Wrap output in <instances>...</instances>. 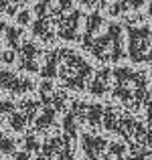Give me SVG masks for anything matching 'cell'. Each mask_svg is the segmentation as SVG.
Wrapping results in <instances>:
<instances>
[{
  "instance_id": "cell-1",
  "label": "cell",
  "mask_w": 152,
  "mask_h": 160,
  "mask_svg": "<svg viewBox=\"0 0 152 160\" xmlns=\"http://www.w3.org/2000/svg\"><path fill=\"white\" fill-rule=\"evenodd\" d=\"M81 45L101 63H120L124 59V28L120 22H108L105 32L94 39H81Z\"/></svg>"
},
{
  "instance_id": "cell-2",
  "label": "cell",
  "mask_w": 152,
  "mask_h": 160,
  "mask_svg": "<svg viewBox=\"0 0 152 160\" xmlns=\"http://www.w3.org/2000/svg\"><path fill=\"white\" fill-rule=\"evenodd\" d=\"M59 67H61L59 77H61L63 85L69 87V89H83L85 83H89L91 65L77 51L61 49V65Z\"/></svg>"
},
{
  "instance_id": "cell-3",
  "label": "cell",
  "mask_w": 152,
  "mask_h": 160,
  "mask_svg": "<svg viewBox=\"0 0 152 160\" xmlns=\"http://www.w3.org/2000/svg\"><path fill=\"white\" fill-rule=\"evenodd\" d=\"M128 57L134 63H144L146 53L152 47V27L144 22H128Z\"/></svg>"
},
{
  "instance_id": "cell-4",
  "label": "cell",
  "mask_w": 152,
  "mask_h": 160,
  "mask_svg": "<svg viewBox=\"0 0 152 160\" xmlns=\"http://www.w3.org/2000/svg\"><path fill=\"white\" fill-rule=\"evenodd\" d=\"M83 20V12L81 10H69L63 12L61 18L57 22V37L63 41H77L79 39V27Z\"/></svg>"
},
{
  "instance_id": "cell-5",
  "label": "cell",
  "mask_w": 152,
  "mask_h": 160,
  "mask_svg": "<svg viewBox=\"0 0 152 160\" xmlns=\"http://www.w3.org/2000/svg\"><path fill=\"white\" fill-rule=\"evenodd\" d=\"M41 49L37 47L33 41H27V43L20 45V51H18V63L24 71H31V73H39L41 71Z\"/></svg>"
},
{
  "instance_id": "cell-6",
  "label": "cell",
  "mask_w": 152,
  "mask_h": 160,
  "mask_svg": "<svg viewBox=\"0 0 152 160\" xmlns=\"http://www.w3.org/2000/svg\"><path fill=\"white\" fill-rule=\"evenodd\" d=\"M33 81L23 75H16L8 69H0V89H8L12 93H27L33 89Z\"/></svg>"
},
{
  "instance_id": "cell-7",
  "label": "cell",
  "mask_w": 152,
  "mask_h": 160,
  "mask_svg": "<svg viewBox=\"0 0 152 160\" xmlns=\"http://www.w3.org/2000/svg\"><path fill=\"white\" fill-rule=\"evenodd\" d=\"M59 22V16L55 14V12H51L49 16H37V20L31 24V31L33 35L37 37V39L45 41V43H51V41L55 39V27H57Z\"/></svg>"
},
{
  "instance_id": "cell-8",
  "label": "cell",
  "mask_w": 152,
  "mask_h": 160,
  "mask_svg": "<svg viewBox=\"0 0 152 160\" xmlns=\"http://www.w3.org/2000/svg\"><path fill=\"white\" fill-rule=\"evenodd\" d=\"M59 65H61V49H51L45 53L43 65H41V77L53 79L55 75H59Z\"/></svg>"
},
{
  "instance_id": "cell-9",
  "label": "cell",
  "mask_w": 152,
  "mask_h": 160,
  "mask_svg": "<svg viewBox=\"0 0 152 160\" xmlns=\"http://www.w3.org/2000/svg\"><path fill=\"white\" fill-rule=\"evenodd\" d=\"M109 77H112V69H108V67H101L99 71H95L94 79L89 81V93L104 95L109 89Z\"/></svg>"
},
{
  "instance_id": "cell-10",
  "label": "cell",
  "mask_w": 152,
  "mask_h": 160,
  "mask_svg": "<svg viewBox=\"0 0 152 160\" xmlns=\"http://www.w3.org/2000/svg\"><path fill=\"white\" fill-rule=\"evenodd\" d=\"M144 2H148V0H114V2L108 4V14L109 16L126 14V12L138 10V8H140Z\"/></svg>"
},
{
  "instance_id": "cell-11",
  "label": "cell",
  "mask_w": 152,
  "mask_h": 160,
  "mask_svg": "<svg viewBox=\"0 0 152 160\" xmlns=\"http://www.w3.org/2000/svg\"><path fill=\"white\" fill-rule=\"evenodd\" d=\"M104 24H105V18L99 14V12H91V14H87V18H85V31H83L81 39H94V37H98L99 31L104 28Z\"/></svg>"
},
{
  "instance_id": "cell-12",
  "label": "cell",
  "mask_w": 152,
  "mask_h": 160,
  "mask_svg": "<svg viewBox=\"0 0 152 160\" xmlns=\"http://www.w3.org/2000/svg\"><path fill=\"white\" fill-rule=\"evenodd\" d=\"M4 39H6V45L10 49L20 47V43H23V28L6 27V31H4Z\"/></svg>"
},
{
  "instance_id": "cell-13",
  "label": "cell",
  "mask_w": 152,
  "mask_h": 160,
  "mask_svg": "<svg viewBox=\"0 0 152 160\" xmlns=\"http://www.w3.org/2000/svg\"><path fill=\"white\" fill-rule=\"evenodd\" d=\"M55 8V2L53 0H39L35 4V14L37 16H49Z\"/></svg>"
},
{
  "instance_id": "cell-14",
  "label": "cell",
  "mask_w": 152,
  "mask_h": 160,
  "mask_svg": "<svg viewBox=\"0 0 152 160\" xmlns=\"http://www.w3.org/2000/svg\"><path fill=\"white\" fill-rule=\"evenodd\" d=\"M14 16H16V22H18L20 27H27V24L31 22V12L28 10H18Z\"/></svg>"
},
{
  "instance_id": "cell-15",
  "label": "cell",
  "mask_w": 152,
  "mask_h": 160,
  "mask_svg": "<svg viewBox=\"0 0 152 160\" xmlns=\"http://www.w3.org/2000/svg\"><path fill=\"white\" fill-rule=\"evenodd\" d=\"M73 2L75 0H57V10L59 12H69V10H73Z\"/></svg>"
},
{
  "instance_id": "cell-16",
  "label": "cell",
  "mask_w": 152,
  "mask_h": 160,
  "mask_svg": "<svg viewBox=\"0 0 152 160\" xmlns=\"http://www.w3.org/2000/svg\"><path fill=\"white\" fill-rule=\"evenodd\" d=\"M2 61H4V63H8V65L16 61V53H14V49H8V51H4V53H2Z\"/></svg>"
},
{
  "instance_id": "cell-17",
  "label": "cell",
  "mask_w": 152,
  "mask_h": 160,
  "mask_svg": "<svg viewBox=\"0 0 152 160\" xmlns=\"http://www.w3.org/2000/svg\"><path fill=\"white\" fill-rule=\"evenodd\" d=\"M79 4H81L83 8H94L95 4H98V0H77Z\"/></svg>"
},
{
  "instance_id": "cell-18",
  "label": "cell",
  "mask_w": 152,
  "mask_h": 160,
  "mask_svg": "<svg viewBox=\"0 0 152 160\" xmlns=\"http://www.w3.org/2000/svg\"><path fill=\"white\" fill-rule=\"evenodd\" d=\"M14 4H28V2H35V0H12Z\"/></svg>"
},
{
  "instance_id": "cell-19",
  "label": "cell",
  "mask_w": 152,
  "mask_h": 160,
  "mask_svg": "<svg viewBox=\"0 0 152 160\" xmlns=\"http://www.w3.org/2000/svg\"><path fill=\"white\" fill-rule=\"evenodd\" d=\"M148 16L152 18V0H148Z\"/></svg>"
},
{
  "instance_id": "cell-20",
  "label": "cell",
  "mask_w": 152,
  "mask_h": 160,
  "mask_svg": "<svg viewBox=\"0 0 152 160\" xmlns=\"http://www.w3.org/2000/svg\"><path fill=\"white\" fill-rule=\"evenodd\" d=\"M98 2L101 4V6H108V4H109V2H108V0H98Z\"/></svg>"
},
{
  "instance_id": "cell-21",
  "label": "cell",
  "mask_w": 152,
  "mask_h": 160,
  "mask_svg": "<svg viewBox=\"0 0 152 160\" xmlns=\"http://www.w3.org/2000/svg\"><path fill=\"white\" fill-rule=\"evenodd\" d=\"M0 61H2V51H0Z\"/></svg>"
}]
</instances>
